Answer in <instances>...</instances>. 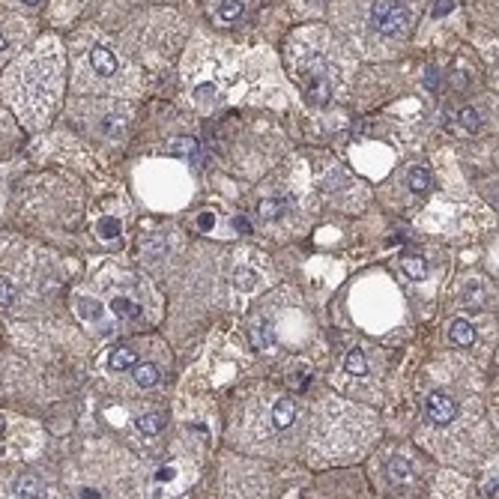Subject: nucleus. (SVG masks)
Masks as SVG:
<instances>
[{
	"label": "nucleus",
	"instance_id": "nucleus-22",
	"mask_svg": "<svg viewBox=\"0 0 499 499\" xmlns=\"http://www.w3.org/2000/svg\"><path fill=\"white\" fill-rule=\"evenodd\" d=\"M168 150L174 153V155H185V159H197V141L194 138H180Z\"/></svg>",
	"mask_w": 499,
	"mask_h": 499
},
{
	"label": "nucleus",
	"instance_id": "nucleus-24",
	"mask_svg": "<svg viewBox=\"0 0 499 499\" xmlns=\"http://www.w3.org/2000/svg\"><path fill=\"white\" fill-rule=\"evenodd\" d=\"M120 219H111V216H105L102 221H99V236L102 239H117L120 236Z\"/></svg>",
	"mask_w": 499,
	"mask_h": 499
},
{
	"label": "nucleus",
	"instance_id": "nucleus-30",
	"mask_svg": "<svg viewBox=\"0 0 499 499\" xmlns=\"http://www.w3.org/2000/svg\"><path fill=\"white\" fill-rule=\"evenodd\" d=\"M234 227H236L239 234H248V231H251V224H248V219H242V216H236V219H234Z\"/></svg>",
	"mask_w": 499,
	"mask_h": 499
},
{
	"label": "nucleus",
	"instance_id": "nucleus-5",
	"mask_svg": "<svg viewBox=\"0 0 499 499\" xmlns=\"http://www.w3.org/2000/svg\"><path fill=\"white\" fill-rule=\"evenodd\" d=\"M90 66L96 69L99 75H105V78H111L114 72H117V57H114L108 48H102V45H96L93 51H90Z\"/></svg>",
	"mask_w": 499,
	"mask_h": 499
},
{
	"label": "nucleus",
	"instance_id": "nucleus-15",
	"mask_svg": "<svg viewBox=\"0 0 499 499\" xmlns=\"http://www.w3.org/2000/svg\"><path fill=\"white\" fill-rule=\"evenodd\" d=\"M431 185H434V180H431V170L427 168H412L410 170V189L416 194H424Z\"/></svg>",
	"mask_w": 499,
	"mask_h": 499
},
{
	"label": "nucleus",
	"instance_id": "nucleus-17",
	"mask_svg": "<svg viewBox=\"0 0 499 499\" xmlns=\"http://www.w3.org/2000/svg\"><path fill=\"white\" fill-rule=\"evenodd\" d=\"M258 284H261V275L258 273H254V269H236V273H234V287L236 290H254V287H258Z\"/></svg>",
	"mask_w": 499,
	"mask_h": 499
},
{
	"label": "nucleus",
	"instance_id": "nucleus-19",
	"mask_svg": "<svg viewBox=\"0 0 499 499\" xmlns=\"http://www.w3.org/2000/svg\"><path fill=\"white\" fill-rule=\"evenodd\" d=\"M102 129L108 135H114V138H123L126 132H129V120H126L123 114H111V117L102 120Z\"/></svg>",
	"mask_w": 499,
	"mask_h": 499
},
{
	"label": "nucleus",
	"instance_id": "nucleus-11",
	"mask_svg": "<svg viewBox=\"0 0 499 499\" xmlns=\"http://www.w3.org/2000/svg\"><path fill=\"white\" fill-rule=\"evenodd\" d=\"M258 216L261 221H278L284 216V201L281 197H263L258 204Z\"/></svg>",
	"mask_w": 499,
	"mask_h": 499
},
{
	"label": "nucleus",
	"instance_id": "nucleus-29",
	"mask_svg": "<svg viewBox=\"0 0 499 499\" xmlns=\"http://www.w3.org/2000/svg\"><path fill=\"white\" fill-rule=\"evenodd\" d=\"M197 227H201V231H212V227H216V216H212V212H201V216H197Z\"/></svg>",
	"mask_w": 499,
	"mask_h": 499
},
{
	"label": "nucleus",
	"instance_id": "nucleus-32",
	"mask_svg": "<svg viewBox=\"0 0 499 499\" xmlns=\"http://www.w3.org/2000/svg\"><path fill=\"white\" fill-rule=\"evenodd\" d=\"M6 45H9V42L4 39V33H0V51H6Z\"/></svg>",
	"mask_w": 499,
	"mask_h": 499
},
{
	"label": "nucleus",
	"instance_id": "nucleus-1",
	"mask_svg": "<svg viewBox=\"0 0 499 499\" xmlns=\"http://www.w3.org/2000/svg\"><path fill=\"white\" fill-rule=\"evenodd\" d=\"M368 21L371 31L386 39H404L412 31V12L397 0H374Z\"/></svg>",
	"mask_w": 499,
	"mask_h": 499
},
{
	"label": "nucleus",
	"instance_id": "nucleus-9",
	"mask_svg": "<svg viewBox=\"0 0 499 499\" xmlns=\"http://www.w3.org/2000/svg\"><path fill=\"white\" fill-rule=\"evenodd\" d=\"M111 311H114L117 317H123V320L141 317V305L135 302V299H129V296H114V299H111Z\"/></svg>",
	"mask_w": 499,
	"mask_h": 499
},
{
	"label": "nucleus",
	"instance_id": "nucleus-33",
	"mask_svg": "<svg viewBox=\"0 0 499 499\" xmlns=\"http://www.w3.org/2000/svg\"><path fill=\"white\" fill-rule=\"evenodd\" d=\"M21 4H27V6H36V4H39V0H21Z\"/></svg>",
	"mask_w": 499,
	"mask_h": 499
},
{
	"label": "nucleus",
	"instance_id": "nucleus-6",
	"mask_svg": "<svg viewBox=\"0 0 499 499\" xmlns=\"http://www.w3.org/2000/svg\"><path fill=\"white\" fill-rule=\"evenodd\" d=\"M449 341L454 347H473L476 344V329L466 320H454L449 326Z\"/></svg>",
	"mask_w": 499,
	"mask_h": 499
},
{
	"label": "nucleus",
	"instance_id": "nucleus-34",
	"mask_svg": "<svg viewBox=\"0 0 499 499\" xmlns=\"http://www.w3.org/2000/svg\"><path fill=\"white\" fill-rule=\"evenodd\" d=\"M0 434H4V419H0Z\"/></svg>",
	"mask_w": 499,
	"mask_h": 499
},
{
	"label": "nucleus",
	"instance_id": "nucleus-3",
	"mask_svg": "<svg viewBox=\"0 0 499 499\" xmlns=\"http://www.w3.org/2000/svg\"><path fill=\"white\" fill-rule=\"evenodd\" d=\"M424 412H427V419H431L434 424L446 427V424L454 422V416H458V401H454L451 395H446V392H431V395H427V401H424Z\"/></svg>",
	"mask_w": 499,
	"mask_h": 499
},
{
	"label": "nucleus",
	"instance_id": "nucleus-18",
	"mask_svg": "<svg viewBox=\"0 0 499 499\" xmlns=\"http://www.w3.org/2000/svg\"><path fill=\"white\" fill-rule=\"evenodd\" d=\"M344 371L353 377H365L368 374V359L359 353V350H350L347 353V359H344Z\"/></svg>",
	"mask_w": 499,
	"mask_h": 499
},
{
	"label": "nucleus",
	"instance_id": "nucleus-13",
	"mask_svg": "<svg viewBox=\"0 0 499 499\" xmlns=\"http://www.w3.org/2000/svg\"><path fill=\"white\" fill-rule=\"evenodd\" d=\"M132 371H135V383H138L141 389H153L155 383H159V368L150 365V362H144V365H135Z\"/></svg>",
	"mask_w": 499,
	"mask_h": 499
},
{
	"label": "nucleus",
	"instance_id": "nucleus-21",
	"mask_svg": "<svg viewBox=\"0 0 499 499\" xmlns=\"http://www.w3.org/2000/svg\"><path fill=\"white\" fill-rule=\"evenodd\" d=\"M39 478H33V476H21L18 481H16V496H21V499H31V496H39Z\"/></svg>",
	"mask_w": 499,
	"mask_h": 499
},
{
	"label": "nucleus",
	"instance_id": "nucleus-25",
	"mask_svg": "<svg viewBox=\"0 0 499 499\" xmlns=\"http://www.w3.org/2000/svg\"><path fill=\"white\" fill-rule=\"evenodd\" d=\"M461 126H464V132H469V135H476L481 129V120H478L476 108H464L461 111Z\"/></svg>",
	"mask_w": 499,
	"mask_h": 499
},
{
	"label": "nucleus",
	"instance_id": "nucleus-10",
	"mask_svg": "<svg viewBox=\"0 0 499 499\" xmlns=\"http://www.w3.org/2000/svg\"><path fill=\"white\" fill-rule=\"evenodd\" d=\"M401 269H404V275L412 278V281H422L427 275V263L422 254H404L401 258Z\"/></svg>",
	"mask_w": 499,
	"mask_h": 499
},
{
	"label": "nucleus",
	"instance_id": "nucleus-2",
	"mask_svg": "<svg viewBox=\"0 0 499 499\" xmlns=\"http://www.w3.org/2000/svg\"><path fill=\"white\" fill-rule=\"evenodd\" d=\"M305 75H308V87H305V99L311 105L323 108L332 99V87H329V75H326V60L323 57H311L305 63Z\"/></svg>",
	"mask_w": 499,
	"mask_h": 499
},
{
	"label": "nucleus",
	"instance_id": "nucleus-20",
	"mask_svg": "<svg viewBox=\"0 0 499 499\" xmlns=\"http://www.w3.org/2000/svg\"><path fill=\"white\" fill-rule=\"evenodd\" d=\"M78 311H81V317L90 320V323H99V320H102V305H99L96 299H90V296L81 299V302H78Z\"/></svg>",
	"mask_w": 499,
	"mask_h": 499
},
{
	"label": "nucleus",
	"instance_id": "nucleus-26",
	"mask_svg": "<svg viewBox=\"0 0 499 499\" xmlns=\"http://www.w3.org/2000/svg\"><path fill=\"white\" fill-rule=\"evenodd\" d=\"M16 287H12V284L9 281H0V305H12V302H16Z\"/></svg>",
	"mask_w": 499,
	"mask_h": 499
},
{
	"label": "nucleus",
	"instance_id": "nucleus-8",
	"mask_svg": "<svg viewBox=\"0 0 499 499\" xmlns=\"http://www.w3.org/2000/svg\"><path fill=\"white\" fill-rule=\"evenodd\" d=\"M111 371H129L138 365V350L132 347H117V350H111V359H108Z\"/></svg>",
	"mask_w": 499,
	"mask_h": 499
},
{
	"label": "nucleus",
	"instance_id": "nucleus-4",
	"mask_svg": "<svg viewBox=\"0 0 499 499\" xmlns=\"http://www.w3.org/2000/svg\"><path fill=\"white\" fill-rule=\"evenodd\" d=\"M296 422V401L293 397H278V404L273 407V427L275 431H287Z\"/></svg>",
	"mask_w": 499,
	"mask_h": 499
},
{
	"label": "nucleus",
	"instance_id": "nucleus-7",
	"mask_svg": "<svg viewBox=\"0 0 499 499\" xmlns=\"http://www.w3.org/2000/svg\"><path fill=\"white\" fill-rule=\"evenodd\" d=\"M273 341H275V335H273V326H269L266 320H254L251 323V347L254 350H269L273 347Z\"/></svg>",
	"mask_w": 499,
	"mask_h": 499
},
{
	"label": "nucleus",
	"instance_id": "nucleus-16",
	"mask_svg": "<svg viewBox=\"0 0 499 499\" xmlns=\"http://www.w3.org/2000/svg\"><path fill=\"white\" fill-rule=\"evenodd\" d=\"M135 424H138V431L144 434V437H155L165 427V419L159 416V412H147V416H141Z\"/></svg>",
	"mask_w": 499,
	"mask_h": 499
},
{
	"label": "nucleus",
	"instance_id": "nucleus-23",
	"mask_svg": "<svg viewBox=\"0 0 499 499\" xmlns=\"http://www.w3.org/2000/svg\"><path fill=\"white\" fill-rule=\"evenodd\" d=\"M484 302H488V290H484L481 284H473V287H466V293H464V305L481 308Z\"/></svg>",
	"mask_w": 499,
	"mask_h": 499
},
{
	"label": "nucleus",
	"instance_id": "nucleus-28",
	"mask_svg": "<svg viewBox=\"0 0 499 499\" xmlns=\"http://www.w3.org/2000/svg\"><path fill=\"white\" fill-rule=\"evenodd\" d=\"M212 96H216V87H212V84H201V87H197V93H194V99H197V102H209V99Z\"/></svg>",
	"mask_w": 499,
	"mask_h": 499
},
{
	"label": "nucleus",
	"instance_id": "nucleus-14",
	"mask_svg": "<svg viewBox=\"0 0 499 499\" xmlns=\"http://www.w3.org/2000/svg\"><path fill=\"white\" fill-rule=\"evenodd\" d=\"M242 12H246L242 0H221V6H219V18H221V24H234V21L242 18Z\"/></svg>",
	"mask_w": 499,
	"mask_h": 499
},
{
	"label": "nucleus",
	"instance_id": "nucleus-12",
	"mask_svg": "<svg viewBox=\"0 0 499 499\" xmlns=\"http://www.w3.org/2000/svg\"><path fill=\"white\" fill-rule=\"evenodd\" d=\"M389 478L395 484H410L412 481V464L407 458H392L389 461Z\"/></svg>",
	"mask_w": 499,
	"mask_h": 499
},
{
	"label": "nucleus",
	"instance_id": "nucleus-27",
	"mask_svg": "<svg viewBox=\"0 0 499 499\" xmlns=\"http://www.w3.org/2000/svg\"><path fill=\"white\" fill-rule=\"evenodd\" d=\"M451 9H454V0H434V4H431V16L434 18H443L446 12H451Z\"/></svg>",
	"mask_w": 499,
	"mask_h": 499
},
{
	"label": "nucleus",
	"instance_id": "nucleus-31",
	"mask_svg": "<svg viewBox=\"0 0 499 499\" xmlns=\"http://www.w3.org/2000/svg\"><path fill=\"white\" fill-rule=\"evenodd\" d=\"M159 478H162V481H170V478H174V466H165L162 473H159Z\"/></svg>",
	"mask_w": 499,
	"mask_h": 499
}]
</instances>
